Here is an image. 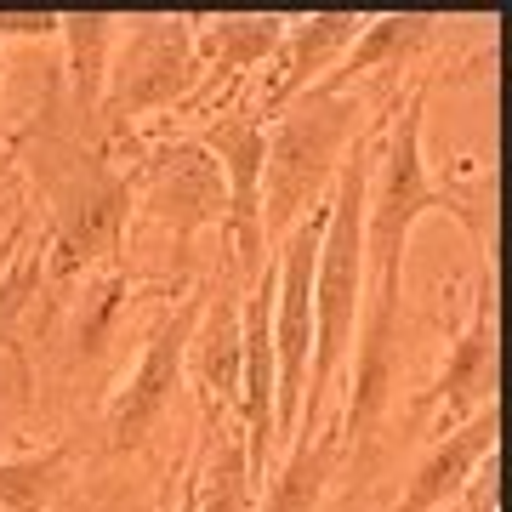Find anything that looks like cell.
<instances>
[{"label":"cell","instance_id":"13","mask_svg":"<svg viewBox=\"0 0 512 512\" xmlns=\"http://www.w3.org/2000/svg\"><path fill=\"white\" fill-rule=\"evenodd\" d=\"M342 421H319L308 433H296L279 473L256 490V512H319L330 478H336V461H342Z\"/></svg>","mask_w":512,"mask_h":512},{"label":"cell","instance_id":"12","mask_svg":"<svg viewBox=\"0 0 512 512\" xmlns=\"http://www.w3.org/2000/svg\"><path fill=\"white\" fill-rule=\"evenodd\" d=\"M433 29H439V18H427V12H382V18H365L359 40L342 52V63H336L313 92L353 97L359 80H370V74H382V69H404V63L433 40Z\"/></svg>","mask_w":512,"mask_h":512},{"label":"cell","instance_id":"10","mask_svg":"<svg viewBox=\"0 0 512 512\" xmlns=\"http://www.w3.org/2000/svg\"><path fill=\"white\" fill-rule=\"evenodd\" d=\"M495 433H501V416H495V404H490V410H478L473 421H461L456 433L433 439V450L416 461V473H410L404 495L393 501V512H439V507H450L461 490H473L478 473H484L490 456H495Z\"/></svg>","mask_w":512,"mask_h":512},{"label":"cell","instance_id":"2","mask_svg":"<svg viewBox=\"0 0 512 512\" xmlns=\"http://www.w3.org/2000/svg\"><path fill=\"white\" fill-rule=\"evenodd\" d=\"M359 131H365L359 97L302 92L291 109L274 114L268 160H262V239L268 245H279L296 222L330 200L336 171H342Z\"/></svg>","mask_w":512,"mask_h":512},{"label":"cell","instance_id":"9","mask_svg":"<svg viewBox=\"0 0 512 512\" xmlns=\"http://www.w3.org/2000/svg\"><path fill=\"white\" fill-rule=\"evenodd\" d=\"M365 18L359 12H313V18H285L279 29V46L268 57V86H262V114L291 109L302 92H313L325 80L342 52L359 40Z\"/></svg>","mask_w":512,"mask_h":512},{"label":"cell","instance_id":"20","mask_svg":"<svg viewBox=\"0 0 512 512\" xmlns=\"http://www.w3.org/2000/svg\"><path fill=\"white\" fill-rule=\"evenodd\" d=\"M63 12H0V46L6 40H57Z\"/></svg>","mask_w":512,"mask_h":512},{"label":"cell","instance_id":"3","mask_svg":"<svg viewBox=\"0 0 512 512\" xmlns=\"http://www.w3.org/2000/svg\"><path fill=\"white\" fill-rule=\"evenodd\" d=\"M200 92V63H194V23L188 18H137L120 35V52L109 57L103 103L114 126H131L143 114H165Z\"/></svg>","mask_w":512,"mask_h":512},{"label":"cell","instance_id":"21","mask_svg":"<svg viewBox=\"0 0 512 512\" xmlns=\"http://www.w3.org/2000/svg\"><path fill=\"white\" fill-rule=\"evenodd\" d=\"M330 512H359V490H348L342 501H336V507H330Z\"/></svg>","mask_w":512,"mask_h":512},{"label":"cell","instance_id":"17","mask_svg":"<svg viewBox=\"0 0 512 512\" xmlns=\"http://www.w3.org/2000/svg\"><path fill=\"white\" fill-rule=\"evenodd\" d=\"M40 279H46V239L35 234V217H18L0 228V348L18 336V319L29 313Z\"/></svg>","mask_w":512,"mask_h":512},{"label":"cell","instance_id":"23","mask_svg":"<svg viewBox=\"0 0 512 512\" xmlns=\"http://www.w3.org/2000/svg\"><path fill=\"white\" fill-rule=\"evenodd\" d=\"M0 80H6V46H0Z\"/></svg>","mask_w":512,"mask_h":512},{"label":"cell","instance_id":"1","mask_svg":"<svg viewBox=\"0 0 512 512\" xmlns=\"http://www.w3.org/2000/svg\"><path fill=\"white\" fill-rule=\"evenodd\" d=\"M421 114H427V86H410L387 148L370 160V188H365V308L353 330V376H348V410H342V444L370 439V427L382 421L387 393H393V370H399V302H404V251L410 234L433 211H456L473 222L478 211L461 200L450 183H433L427 154H421Z\"/></svg>","mask_w":512,"mask_h":512},{"label":"cell","instance_id":"11","mask_svg":"<svg viewBox=\"0 0 512 512\" xmlns=\"http://www.w3.org/2000/svg\"><path fill=\"white\" fill-rule=\"evenodd\" d=\"M239 365H245V330H239V296L234 285L205 296V313L188 342L183 382H194L205 421H222L239 404Z\"/></svg>","mask_w":512,"mask_h":512},{"label":"cell","instance_id":"16","mask_svg":"<svg viewBox=\"0 0 512 512\" xmlns=\"http://www.w3.org/2000/svg\"><path fill=\"white\" fill-rule=\"evenodd\" d=\"M74 478V439L0 456V512H52Z\"/></svg>","mask_w":512,"mask_h":512},{"label":"cell","instance_id":"4","mask_svg":"<svg viewBox=\"0 0 512 512\" xmlns=\"http://www.w3.org/2000/svg\"><path fill=\"white\" fill-rule=\"evenodd\" d=\"M205 296L211 291H188L183 302H171L154 319L143 353L131 359V370L120 376V387H114V399H109V450H120V456L143 450L154 439V427L171 416L177 387H183L188 342H194V325H200V313H205Z\"/></svg>","mask_w":512,"mask_h":512},{"label":"cell","instance_id":"19","mask_svg":"<svg viewBox=\"0 0 512 512\" xmlns=\"http://www.w3.org/2000/svg\"><path fill=\"white\" fill-rule=\"evenodd\" d=\"M194 507H200V467L183 456L177 467H171V484L160 490L154 512H194Z\"/></svg>","mask_w":512,"mask_h":512},{"label":"cell","instance_id":"6","mask_svg":"<svg viewBox=\"0 0 512 512\" xmlns=\"http://www.w3.org/2000/svg\"><path fill=\"white\" fill-rule=\"evenodd\" d=\"M131 222V177L109 165H80L69 188H57V217L46 234V279H80L114 262Z\"/></svg>","mask_w":512,"mask_h":512},{"label":"cell","instance_id":"15","mask_svg":"<svg viewBox=\"0 0 512 512\" xmlns=\"http://www.w3.org/2000/svg\"><path fill=\"white\" fill-rule=\"evenodd\" d=\"M114 23L103 12H63V86H69V114H97L103 103V80H109V57H114Z\"/></svg>","mask_w":512,"mask_h":512},{"label":"cell","instance_id":"7","mask_svg":"<svg viewBox=\"0 0 512 512\" xmlns=\"http://www.w3.org/2000/svg\"><path fill=\"white\" fill-rule=\"evenodd\" d=\"M200 143L211 148V160L228 188V217L222 234L234 239V274L251 285L262 274V160H268V120L256 109H228L200 131Z\"/></svg>","mask_w":512,"mask_h":512},{"label":"cell","instance_id":"8","mask_svg":"<svg viewBox=\"0 0 512 512\" xmlns=\"http://www.w3.org/2000/svg\"><path fill=\"white\" fill-rule=\"evenodd\" d=\"M490 404H495V279H490V268H484L478 285H473L467 325L450 336L439 376L427 382L416 410L433 421V439H444V433H456L461 421H473L478 410H490Z\"/></svg>","mask_w":512,"mask_h":512},{"label":"cell","instance_id":"5","mask_svg":"<svg viewBox=\"0 0 512 512\" xmlns=\"http://www.w3.org/2000/svg\"><path fill=\"white\" fill-rule=\"evenodd\" d=\"M131 205L148 222L171 228L177 251H188L194 234L222 228V217H228V188H222V171L211 160V148L200 137H177V143L148 148L143 165L131 171Z\"/></svg>","mask_w":512,"mask_h":512},{"label":"cell","instance_id":"14","mask_svg":"<svg viewBox=\"0 0 512 512\" xmlns=\"http://www.w3.org/2000/svg\"><path fill=\"white\" fill-rule=\"evenodd\" d=\"M194 23V63L205 80H234V74L262 69L279 46L285 18H262V12H234V18H188Z\"/></svg>","mask_w":512,"mask_h":512},{"label":"cell","instance_id":"18","mask_svg":"<svg viewBox=\"0 0 512 512\" xmlns=\"http://www.w3.org/2000/svg\"><path fill=\"white\" fill-rule=\"evenodd\" d=\"M194 512H256V478L245 473L239 433H222V444L200 467V507Z\"/></svg>","mask_w":512,"mask_h":512},{"label":"cell","instance_id":"22","mask_svg":"<svg viewBox=\"0 0 512 512\" xmlns=\"http://www.w3.org/2000/svg\"><path fill=\"white\" fill-rule=\"evenodd\" d=\"M6 188H12V165H0V200H6Z\"/></svg>","mask_w":512,"mask_h":512}]
</instances>
